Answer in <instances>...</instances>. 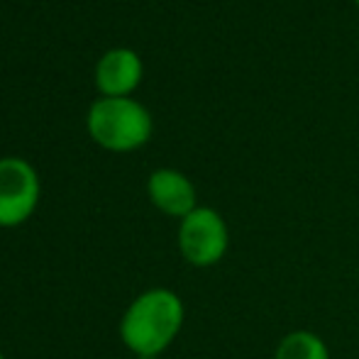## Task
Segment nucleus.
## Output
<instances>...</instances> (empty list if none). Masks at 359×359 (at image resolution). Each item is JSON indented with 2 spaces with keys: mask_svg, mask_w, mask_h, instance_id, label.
I'll return each mask as SVG.
<instances>
[{
  "mask_svg": "<svg viewBox=\"0 0 359 359\" xmlns=\"http://www.w3.org/2000/svg\"><path fill=\"white\" fill-rule=\"evenodd\" d=\"M147 196L151 205L169 217L184 220L191 210L198 208V194L194 181L176 169H156L147 179Z\"/></svg>",
  "mask_w": 359,
  "mask_h": 359,
  "instance_id": "obj_5",
  "label": "nucleus"
},
{
  "mask_svg": "<svg viewBox=\"0 0 359 359\" xmlns=\"http://www.w3.org/2000/svg\"><path fill=\"white\" fill-rule=\"evenodd\" d=\"M186 320L184 301L164 286L140 293L120 318V340L137 357H159L179 337Z\"/></svg>",
  "mask_w": 359,
  "mask_h": 359,
  "instance_id": "obj_1",
  "label": "nucleus"
},
{
  "mask_svg": "<svg viewBox=\"0 0 359 359\" xmlns=\"http://www.w3.org/2000/svg\"><path fill=\"white\" fill-rule=\"evenodd\" d=\"M86 128L95 144L108 151H135L151 137V113L135 98H98L88 108Z\"/></svg>",
  "mask_w": 359,
  "mask_h": 359,
  "instance_id": "obj_2",
  "label": "nucleus"
},
{
  "mask_svg": "<svg viewBox=\"0 0 359 359\" xmlns=\"http://www.w3.org/2000/svg\"><path fill=\"white\" fill-rule=\"evenodd\" d=\"M271 359H330V347L313 330H291L276 342Z\"/></svg>",
  "mask_w": 359,
  "mask_h": 359,
  "instance_id": "obj_7",
  "label": "nucleus"
},
{
  "mask_svg": "<svg viewBox=\"0 0 359 359\" xmlns=\"http://www.w3.org/2000/svg\"><path fill=\"white\" fill-rule=\"evenodd\" d=\"M0 359H5V357H3V352H0Z\"/></svg>",
  "mask_w": 359,
  "mask_h": 359,
  "instance_id": "obj_9",
  "label": "nucleus"
},
{
  "mask_svg": "<svg viewBox=\"0 0 359 359\" xmlns=\"http://www.w3.org/2000/svg\"><path fill=\"white\" fill-rule=\"evenodd\" d=\"M39 203V176L20 156L0 159V227L27 222Z\"/></svg>",
  "mask_w": 359,
  "mask_h": 359,
  "instance_id": "obj_4",
  "label": "nucleus"
},
{
  "mask_svg": "<svg viewBox=\"0 0 359 359\" xmlns=\"http://www.w3.org/2000/svg\"><path fill=\"white\" fill-rule=\"evenodd\" d=\"M135 359H159V357H135Z\"/></svg>",
  "mask_w": 359,
  "mask_h": 359,
  "instance_id": "obj_8",
  "label": "nucleus"
},
{
  "mask_svg": "<svg viewBox=\"0 0 359 359\" xmlns=\"http://www.w3.org/2000/svg\"><path fill=\"white\" fill-rule=\"evenodd\" d=\"M230 250V230L215 208L198 205L179 222V252L196 269L220 264Z\"/></svg>",
  "mask_w": 359,
  "mask_h": 359,
  "instance_id": "obj_3",
  "label": "nucleus"
},
{
  "mask_svg": "<svg viewBox=\"0 0 359 359\" xmlns=\"http://www.w3.org/2000/svg\"><path fill=\"white\" fill-rule=\"evenodd\" d=\"M355 3H357V5H359V0H355Z\"/></svg>",
  "mask_w": 359,
  "mask_h": 359,
  "instance_id": "obj_10",
  "label": "nucleus"
},
{
  "mask_svg": "<svg viewBox=\"0 0 359 359\" xmlns=\"http://www.w3.org/2000/svg\"><path fill=\"white\" fill-rule=\"evenodd\" d=\"M144 74L142 59L128 47L105 52L95 64V86L105 98H128Z\"/></svg>",
  "mask_w": 359,
  "mask_h": 359,
  "instance_id": "obj_6",
  "label": "nucleus"
}]
</instances>
